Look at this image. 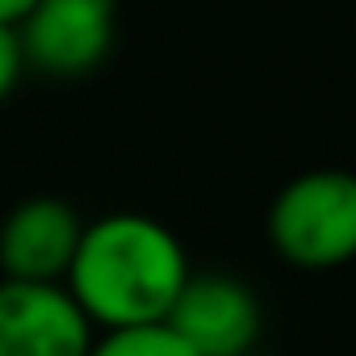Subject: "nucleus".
<instances>
[{
	"label": "nucleus",
	"instance_id": "obj_8",
	"mask_svg": "<svg viewBox=\"0 0 356 356\" xmlns=\"http://www.w3.org/2000/svg\"><path fill=\"white\" fill-rule=\"evenodd\" d=\"M22 72H26V55H22L17 30H13V26H0V105L17 92Z\"/></svg>",
	"mask_w": 356,
	"mask_h": 356
},
{
	"label": "nucleus",
	"instance_id": "obj_5",
	"mask_svg": "<svg viewBox=\"0 0 356 356\" xmlns=\"http://www.w3.org/2000/svg\"><path fill=\"white\" fill-rule=\"evenodd\" d=\"M97 327L63 281H0V356H88Z\"/></svg>",
	"mask_w": 356,
	"mask_h": 356
},
{
	"label": "nucleus",
	"instance_id": "obj_4",
	"mask_svg": "<svg viewBox=\"0 0 356 356\" xmlns=\"http://www.w3.org/2000/svg\"><path fill=\"white\" fill-rule=\"evenodd\" d=\"M163 327L193 356H248L260 343L264 310L252 285H243L239 277L193 273Z\"/></svg>",
	"mask_w": 356,
	"mask_h": 356
},
{
	"label": "nucleus",
	"instance_id": "obj_6",
	"mask_svg": "<svg viewBox=\"0 0 356 356\" xmlns=\"http://www.w3.org/2000/svg\"><path fill=\"white\" fill-rule=\"evenodd\" d=\"M84 222L63 197H26L0 218V273L55 285L67 277Z\"/></svg>",
	"mask_w": 356,
	"mask_h": 356
},
{
	"label": "nucleus",
	"instance_id": "obj_2",
	"mask_svg": "<svg viewBox=\"0 0 356 356\" xmlns=\"http://www.w3.org/2000/svg\"><path fill=\"white\" fill-rule=\"evenodd\" d=\"M273 252L306 273L356 260V172L310 168L277 189L264 218Z\"/></svg>",
	"mask_w": 356,
	"mask_h": 356
},
{
	"label": "nucleus",
	"instance_id": "obj_3",
	"mask_svg": "<svg viewBox=\"0 0 356 356\" xmlns=\"http://www.w3.org/2000/svg\"><path fill=\"white\" fill-rule=\"evenodd\" d=\"M118 38V0H34L17 22V42L26 67L80 80L97 72Z\"/></svg>",
	"mask_w": 356,
	"mask_h": 356
},
{
	"label": "nucleus",
	"instance_id": "obj_10",
	"mask_svg": "<svg viewBox=\"0 0 356 356\" xmlns=\"http://www.w3.org/2000/svg\"><path fill=\"white\" fill-rule=\"evenodd\" d=\"M248 356H260V352H248Z\"/></svg>",
	"mask_w": 356,
	"mask_h": 356
},
{
	"label": "nucleus",
	"instance_id": "obj_9",
	"mask_svg": "<svg viewBox=\"0 0 356 356\" xmlns=\"http://www.w3.org/2000/svg\"><path fill=\"white\" fill-rule=\"evenodd\" d=\"M30 5H34V0H0V26H13L17 30V22L30 13Z\"/></svg>",
	"mask_w": 356,
	"mask_h": 356
},
{
	"label": "nucleus",
	"instance_id": "obj_7",
	"mask_svg": "<svg viewBox=\"0 0 356 356\" xmlns=\"http://www.w3.org/2000/svg\"><path fill=\"white\" fill-rule=\"evenodd\" d=\"M88 356H193L163 323L155 327H126V331H105L92 339Z\"/></svg>",
	"mask_w": 356,
	"mask_h": 356
},
{
	"label": "nucleus",
	"instance_id": "obj_1",
	"mask_svg": "<svg viewBox=\"0 0 356 356\" xmlns=\"http://www.w3.org/2000/svg\"><path fill=\"white\" fill-rule=\"evenodd\" d=\"M189 277L193 268L181 239L151 214L122 210L84 222L63 285L92 327L126 331L168 323Z\"/></svg>",
	"mask_w": 356,
	"mask_h": 356
}]
</instances>
